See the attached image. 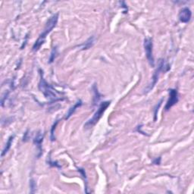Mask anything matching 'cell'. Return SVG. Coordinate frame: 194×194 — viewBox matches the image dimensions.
Masks as SVG:
<instances>
[{"instance_id": "cell-13", "label": "cell", "mask_w": 194, "mask_h": 194, "mask_svg": "<svg viewBox=\"0 0 194 194\" xmlns=\"http://www.w3.org/2000/svg\"><path fill=\"white\" fill-rule=\"evenodd\" d=\"M56 54H57V49H56V47L54 48L52 51V53H51L50 59H49V63H52L53 62V60L55 59V56H56Z\"/></svg>"}, {"instance_id": "cell-11", "label": "cell", "mask_w": 194, "mask_h": 194, "mask_svg": "<svg viewBox=\"0 0 194 194\" xmlns=\"http://www.w3.org/2000/svg\"><path fill=\"white\" fill-rule=\"evenodd\" d=\"M93 40H94L93 37H90V38L85 43H84L82 46H82V49H87V48H90V47L93 46Z\"/></svg>"}, {"instance_id": "cell-15", "label": "cell", "mask_w": 194, "mask_h": 194, "mask_svg": "<svg viewBox=\"0 0 194 194\" xmlns=\"http://www.w3.org/2000/svg\"><path fill=\"white\" fill-rule=\"evenodd\" d=\"M160 161H161V158H160V157L159 158V161H158V159H156V160L154 161V164H156V165H159V164H160Z\"/></svg>"}, {"instance_id": "cell-14", "label": "cell", "mask_w": 194, "mask_h": 194, "mask_svg": "<svg viewBox=\"0 0 194 194\" xmlns=\"http://www.w3.org/2000/svg\"><path fill=\"white\" fill-rule=\"evenodd\" d=\"M162 100H161V102L159 103V106H156V110H155V118H154V121H156V118H157V111L159 110V106H161V104H162Z\"/></svg>"}, {"instance_id": "cell-5", "label": "cell", "mask_w": 194, "mask_h": 194, "mask_svg": "<svg viewBox=\"0 0 194 194\" xmlns=\"http://www.w3.org/2000/svg\"><path fill=\"white\" fill-rule=\"evenodd\" d=\"M152 47H153V43H152V40L151 38H145L144 40V48H145V52L147 60L149 62V65L152 67L155 66V60L152 54Z\"/></svg>"}, {"instance_id": "cell-9", "label": "cell", "mask_w": 194, "mask_h": 194, "mask_svg": "<svg viewBox=\"0 0 194 194\" xmlns=\"http://www.w3.org/2000/svg\"><path fill=\"white\" fill-rule=\"evenodd\" d=\"M43 140V137L42 134L40 132L37 133V135H36L35 138L34 140V143L37 145V147L39 148V150H40V152H41V145H42Z\"/></svg>"}, {"instance_id": "cell-3", "label": "cell", "mask_w": 194, "mask_h": 194, "mask_svg": "<svg viewBox=\"0 0 194 194\" xmlns=\"http://www.w3.org/2000/svg\"><path fill=\"white\" fill-rule=\"evenodd\" d=\"M110 106V102L106 101V102H103L100 104L99 107L98 108L97 111L96 112V113L94 114V115L93 116L92 118H90V120L84 124V127L87 129L91 128L92 127H93L99 121V119L102 118V115L104 114V112H106V110L107 109V108Z\"/></svg>"}, {"instance_id": "cell-12", "label": "cell", "mask_w": 194, "mask_h": 194, "mask_svg": "<svg viewBox=\"0 0 194 194\" xmlns=\"http://www.w3.org/2000/svg\"><path fill=\"white\" fill-rule=\"evenodd\" d=\"M58 123H59V121H55V124L52 125V129H51V136H50V139L52 141H54L55 140V134H54V131H55V127H56V125L58 124Z\"/></svg>"}, {"instance_id": "cell-8", "label": "cell", "mask_w": 194, "mask_h": 194, "mask_svg": "<svg viewBox=\"0 0 194 194\" xmlns=\"http://www.w3.org/2000/svg\"><path fill=\"white\" fill-rule=\"evenodd\" d=\"M81 105H82V101H81V100L77 101V102H76L75 105H74L73 107H71L70 109H69L67 115H66V116H65V120H68V119L69 118H70L71 116L72 115H73V113L75 112L76 109H77L78 107H80Z\"/></svg>"}, {"instance_id": "cell-7", "label": "cell", "mask_w": 194, "mask_h": 194, "mask_svg": "<svg viewBox=\"0 0 194 194\" xmlns=\"http://www.w3.org/2000/svg\"><path fill=\"white\" fill-rule=\"evenodd\" d=\"M192 17V12L187 7L183 8L179 13V20L182 23H188Z\"/></svg>"}, {"instance_id": "cell-4", "label": "cell", "mask_w": 194, "mask_h": 194, "mask_svg": "<svg viewBox=\"0 0 194 194\" xmlns=\"http://www.w3.org/2000/svg\"><path fill=\"white\" fill-rule=\"evenodd\" d=\"M169 70H170V65H169L168 64L167 62L164 60V59H159V65H158L157 69H156V71H155L154 74H153V77H152V84H151V85H149V87L146 89V90H147L146 92H149V90H151L153 88V87L156 85V82H157V80H158V78H159V74H160L161 71L167 72V71H168Z\"/></svg>"}, {"instance_id": "cell-6", "label": "cell", "mask_w": 194, "mask_h": 194, "mask_svg": "<svg viewBox=\"0 0 194 194\" xmlns=\"http://www.w3.org/2000/svg\"><path fill=\"white\" fill-rule=\"evenodd\" d=\"M177 102H178V93L177 90H174V89L169 90V99L166 103L165 109L166 111H168L172 106L177 104Z\"/></svg>"}, {"instance_id": "cell-1", "label": "cell", "mask_w": 194, "mask_h": 194, "mask_svg": "<svg viewBox=\"0 0 194 194\" xmlns=\"http://www.w3.org/2000/svg\"><path fill=\"white\" fill-rule=\"evenodd\" d=\"M40 80L39 83V89L43 93L46 98L48 99L51 102H56L60 99H63L61 97L62 93L58 92L56 90L53 88L51 85L48 84L44 79L43 75L42 74V71L40 70Z\"/></svg>"}, {"instance_id": "cell-2", "label": "cell", "mask_w": 194, "mask_h": 194, "mask_svg": "<svg viewBox=\"0 0 194 194\" xmlns=\"http://www.w3.org/2000/svg\"><path fill=\"white\" fill-rule=\"evenodd\" d=\"M58 20H59V13L55 14L54 15H52L50 18L48 19L46 23V25L45 27V29H44V31L43 32L42 34H40L39 38L37 39V40L35 42V43H34V46H33V50H39V48H40V46L45 42L46 37L48 35V34H49L51 30L56 26Z\"/></svg>"}, {"instance_id": "cell-10", "label": "cell", "mask_w": 194, "mask_h": 194, "mask_svg": "<svg viewBox=\"0 0 194 194\" xmlns=\"http://www.w3.org/2000/svg\"><path fill=\"white\" fill-rule=\"evenodd\" d=\"M14 137H15V136H11V137L9 138V140H8V141H7L6 145H5V148H4L3 151H2V157L5 156L7 152H8V151L10 149L11 146H12V141H13L14 140Z\"/></svg>"}]
</instances>
